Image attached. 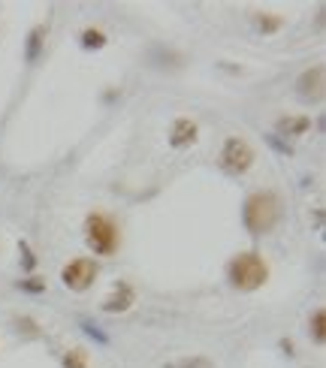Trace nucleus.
<instances>
[{
	"mask_svg": "<svg viewBox=\"0 0 326 368\" xmlns=\"http://www.w3.org/2000/svg\"><path fill=\"white\" fill-rule=\"evenodd\" d=\"M242 221H245L248 232L263 236V232H269L275 223L281 221V199L275 196L272 190H257V194L248 196L245 212H242Z\"/></svg>",
	"mask_w": 326,
	"mask_h": 368,
	"instance_id": "f257e3e1",
	"label": "nucleus"
},
{
	"mask_svg": "<svg viewBox=\"0 0 326 368\" xmlns=\"http://www.w3.org/2000/svg\"><path fill=\"white\" fill-rule=\"evenodd\" d=\"M227 275H230V284L236 290L251 293V290H257V287H263V284H266V278H269V266H266V260L260 254L245 250V254L233 257Z\"/></svg>",
	"mask_w": 326,
	"mask_h": 368,
	"instance_id": "f03ea898",
	"label": "nucleus"
},
{
	"mask_svg": "<svg viewBox=\"0 0 326 368\" xmlns=\"http://www.w3.org/2000/svg\"><path fill=\"white\" fill-rule=\"evenodd\" d=\"M85 239H88V245L94 248V254L106 257V254H112V250L118 248L121 232L106 214H91L85 221Z\"/></svg>",
	"mask_w": 326,
	"mask_h": 368,
	"instance_id": "7ed1b4c3",
	"label": "nucleus"
},
{
	"mask_svg": "<svg viewBox=\"0 0 326 368\" xmlns=\"http://www.w3.org/2000/svg\"><path fill=\"white\" fill-rule=\"evenodd\" d=\"M221 166L227 169L230 175H242L254 166V148L248 145L245 139L233 136L224 142V151H221Z\"/></svg>",
	"mask_w": 326,
	"mask_h": 368,
	"instance_id": "20e7f679",
	"label": "nucleus"
},
{
	"mask_svg": "<svg viewBox=\"0 0 326 368\" xmlns=\"http://www.w3.org/2000/svg\"><path fill=\"white\" fill-rule=\"evenodd\" d=\"M97 275H100V266L94 260H88V257H79V260H73L70 266H64L61 278H64V284L70 290L82 293V290H88L91 284L97 281Z\"/></svg>",
	"mask_w": 326,
	"mask_h": 368,
	"instance_id": "39448f33",
	"label": "nucleus"
},
{
	"mask_svg": "<svg viewBox=\"0 0 326 368\" xmlns=\"http://www.w3.org/2000/svg\"><path fill=\"white\" fill-rule=\"evenodd\" d=\"M323 79H326V70L320 64L311 66V70H305L302 76H299V82H296L299 97H302V100H320L323 97Z\"/></svg>",
	"mask_w": 326,
	"mask_h": 368,
	"instance_id": "423d86ee",
	"label": "nucleus"
},
{
	"mask_svg": "<svg viewBox=\"0 0 326 368\" xmlns=\"http://www.w3.org/2000/svg\"><path fill=\"white\" fill-rule=\"evenodd\" d=\"M133 302H136L133 290L127 287V284H118V287H115V290L103 299V311H109V314H121V311H130Z\"/></svg>",
	"mask_w": 326,
	"mask_h": 368,
	"instance_id": "0eeeda50",
	"label": "nucleus"
},
{
	"mask_svg": "<svg viewBox=\"0 0 326 368\" xmlns=\"http://www.w3.org/2000/svg\"><path fill=\"white\" fill-rule=\"evenodd\" d=\"M197 142V124L190 118H179L172 124V133H170V145L172 148H185V145H194Z\"/></svg>",
	"mask_w": 326,
	"mask_h": 368,
	"instance_id": "6e6552de",
	"label": "nucleus"
},
{
	"mask_svg": "<svg viewBox=\"0 0 326 368\" xmlns=\"http://www.w3.org/2000/svg\"><path fill=\"white\" fill-rule=\"evenodd\" d=\"M308 127H311V118H305V115H299V118H281L275 124V130H278V136H305Z\"/></svg>",
	"mask_w": 326,
	"mask_h": 368,
	"instance_id": "1a4fd4ad",
	"label": "nucleus"
},
{
	"mask_svg": "<svg viewBox=\"0 0 326 368\" xmlns=\"http://www.w3.org/2000/svg\"><path fill=\"white\" fill-rule=\"evenodd\" d=\"M311 335L317 344H323V338H326V314H323V308H317V311L311 314Z\"/></svg>",
	"mask_w": 326,
	"mask_h": 368,
	"instance_id": "9d476101",
	"label": "nucleus"
},
{
	"mask_svg": "<svg viewBox=\"0 0 326 368\" xmlns=\"http://www.w3.org/2000/svg\"><path fill=\"white\" fill-rule=\"evenodd\" d=\"M82 46H85L88 52H91V48H103V46H106V33H103V30L88 28L85 33H82Z\"/></svg>",
	"mask_w": 326,
	"mask_h": 368,
	"instance_id": "9b49d317",
	"label": "nucleus"
},
{
	"mask_svg": "<svg viewBox=\"0 0 326 368\" xmlns=\"http://www.w3.org/2000/svg\"><path fill=\"white\" fill-rule=\"evenodd\" d=\"M43 33H46V28H33L30 30V37H28V61H37L39 43H43Z\"/></svg>",
	"mask_w": 326,
	"mask_h": 368,
	"instance_id": "f8f14e48",
	"label": "nucleus"
},
{
	"mask_svg": "<svg viewBox=\"0 0 326 368\" xmlns=\"http://www.w3.org/2000/svg\"><path fill=\"white\" fill-rule=\"evenodd\" d=\"M64 368H88V353L85 350H70V353L64 356Z\"/></svg>",
	"mask_w": 326,
	"mask_h": 368,
	"instance_id": "ddd939ff",
	"label": "nucleus"
},
{
	"mask_svg": "<svg viewBox=\"0 0 326 368\" xmlns=\"http://www.w3.org/2000/svg\"><path fill=\"white\" fill-rule=\"evenodd\" d=\"M257 28H260L263 33H272V30H278L281 28V19L278 15H257Z\"/></svg>",
	"mask_w": 326,
	"mask_h": 368,
	"instance_id": "4468645a",
	"label": "nucleus"
},
{
	"mask_svg": "<svg viewBox=\"0 0 326 368\" xmlns=\"http://www.w3.org/2000/svg\"><path fill=\"white\" fill-rule=\"evenodd\" d=\"M21 290H30V293H43V290H46V284H39L37 278H30V281H21Z\"/></svg>",
	"mask_w": 326,
	"mask_h": 368,
	"instance_id": "2eb2a0df",
	"label": "nucleus"
},
{
	"mask_svg": "<svg viewBox=\"0 0 326 368\" xmlns=\"http://www.w3.org/2000/svg\"><path fill=\"white\" fill-rule=\"evenodd\" d=\"M181 368H212V362H208V359H203V356H197V359H188Z\"/></svg>",
	"mask_w": 326,
	"mask_h": 368,
	"instance_id": "dca6fc26",
	"label": "nucleus"
},
{
	"mask_svg": "<svg viewBox=\"0 0 326 368\" xmlns=\"http://www.w3.org/2000/svg\"><path fill=\"white\" fill-rule=\"evenodd\" d=\"M82 326H85V332H88V335H94L97 341H106V335H103V332H100V329H97V326H94V323H88V320H82Z\"/></svg>",
	"mask_w": 326,
	"mask_h": 368,
	"instance_id": "f3484780",
	"label": "nucleus"
},
{
	"mask_svg": "<svg viewBox=\"0 0 326 368\" xmlns=\"http://www.w3.org/2000/svg\"><path fill=\"white\" fill-rule=\"evenodd\" d=\"M21 326H24V332H28V335H37V323H33V320L21 317V320H19V329H21Z\"/></svg>",
	"mask_w": 326,
	"mask_h": 368,
	"instance_id": "a211bd4d",
	"label": "nucleus"
},
{
	"mask_svg": "<svg viewBox=\"0 0 326 368\" xmlns=\"http://www.w3.org/2000/svg\"><path fill=\"white\" fill-rule=\"evenodd\" d=\"M21 254H24V269H33V266H37V260L30 257V250H28V245H24V241H21Z\"/></svg>",
	"mask_w": 326,
	"mask_h": 368,
	"instance_id": "6ab92c4d",
	"label": "nucleus"
}]
</instances>
